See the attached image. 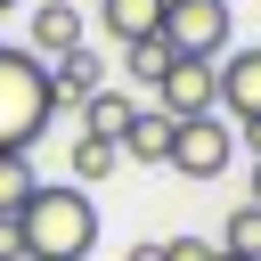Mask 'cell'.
<instances>
[{
  "label": "cell",
  "instance_id": "obj_4",
  "mask_svg": "<svg viewBox=\"0 0 261 261\" xmlns=\"http://www.w3.org/2000/svg\"><path fill=\"white\" fill-rule=\"evenodd\" d=\"M228 155H237V122H228V114H188V122H171V163H163V171H179V179H220Z\"/></svg>",
  "mask_w": 261,
  "mask_h": 261
},
{
  "label": "cell",
  "instance_id": "obj_15",
  "mask_svg": "<svg viewBox=\"0 0 261 261\" xmlns=\"http://www.w3.org/2000/svg\"><path fill=\"white\" fill-rule=\"evenodd\" d=\"M163 65H171V41H163V33L130 41V82H147V90H155V82H163Z\"/></svg>",
  "mask_w": 261,
  "mask_h": 261
},
{
  "label": "cell",
  "instance_id": "obj_22",
  "mask_svg": "<svg viewBox=\"0 0 261 261\" xmlns=\"http://www.w3.org/2000/svg\"><path fill=\"white\" fill-rule=\"evenodd\" d=\"M253 155H261V139H253Z\"/></svg>",
  "mask_w": 261,
  "mask_h": 261
},
{
  "label": "cell",
  "instance_id": "obj_9",
  "mask_svg": "<svg viewBox=\"0 0 261 261\" xmlns=\"http://www.w3.org/2000/svg\"><path fill=\"white\" fill-rule=\"evenodd\" d=\"M73 114H82V139H114V147H122L130 114H139V98H130V90H90Z\"/></svg>",
  "mask_w": 261,
  "mask_h": 261
},
{
  "label": "cell",
  "instance_id": "obj_19",
  "mask_svg": "<svg viewBox=\"0 0 261 261\" xmlns=\"http://www.w3.org/2000/svg\"><path fill=\"white\" fill-rule=\"evenodd\" d=\"M245 196H253V204H261V155H253V179H245Z\"/></svg>",
  "mask_w": 261,
  "mask_h": 261
},
{
  "label": "cell",
  "instance_id": "obj_5",
  "mask_svg": "<svg viewBox=\"0 0 261 261\" xmlns=\"http://www.w3.org/2000/svg\"><path fill=\"white\" fill-rule=\"evenodd\" d=\"M147 106H163L171 122H188V114H220V73H212L204 57H171Z\"/></svg>",
  "mask_w": 261,
  "mask_h": 261
},
{
  "label": "cell",
  "instance_id": "obj_11",
  "mask_svg": "<svg viewBox=\"0 0 261 261\" xmlns=\"http://www.w3.org/2000/svg\"><path fill=\"white\" fill-rule=\"evenodd\" d=\"M106 33L130 49V41H147V33H163V0H106Z\"/></svg>",
  "mask_w": 261,
  "mask_h": 261
},
{
  "label": "cell",
  "instance_id": "obj_10",
  "mask_svg": "<svg viewBox=\"0 0 261 261\" xmlns=\"http://www.w3.org/2000/svg\"><path fill=\"white\" fill-rule=\"evenodd\" d=\"M122 163H171V114H163V106H139V114H130Z\"/></svg>",
  "mask_w": 261,
  "mask_h": 261
},
{
  "label": "cell",
  "instance_id": "obj_7",
  "mask_svg": "<svg viewBox=\"0 0 261 261\" xmlns=\"http://www.w3.org/2000/svg\"><path fill=\"white\" fill-rule=\"evenodd\" d=\"M24 49H33L41 65H49V57H65V49H82V8H73V0H41V8H33Z\"/></svg>",
  "mask_w": 261,
  "mask_h": 261
},
{
  "label": "cell",
  "instance_id": "obj_17",
  "mask_svg": "<svg viewBox=\"0 0 261 261\" xmlns=\"http://www.w3.org/2000/svg\"><path fill=\"white\" fill-rule=\"evenodd\" d=\"M0 261H24V228H16V212H0Z\"/></svg>",
  "mask_w": 261,
  "mask_h": 261
},
{
  "label": "cell",
  "instance_id": "obj_16",
  "mask_svg": "<svg viewBox=\"0 0 261 261\" xmlns=\"http://www.w3.org/2000/svg\"><path fill=\"white\" fill-rule=\"evenodd\" d=\"M163 261H220L212 237H163Z\"/></svg>",
  "mask_w": 261,
  "mask_h": 261
},
{
  "label": "cell",
  "instance_id": "obj_2",
  "mask_svg": "<svg viewBox=\"0 0 261 261\" xmlns=\"http://www.w3.org/2000/svg\"><path fill=\"white\" fill-rule=\"evenodd\" d=\"M49 114H57L49 65H41L33 49H0V147H33Z\"/></svg>",
  "mask_w": 261,
  "mask_h": 261
},
{
  "label": "cell",
  "instance_id": "obj_1",
  "mask_svg": "<svg viewBox=\"0 0 261 261\" xmlns=\"http://www.w3.org/2000/svg\"><path fill=\"white\" fill-rule=\"evenodd\" d=\"M16 228H24V261H90V245H98V204H90V188H73V179H41V188L24 196V212H16Z\"/></svg>",
  "mask_w": 261,
  "mask_h": 261
},
{
  "label": "cell",
  "instance_id": "obj_3",
  "mask_svg": "<svg viewBox=\"0 0 261 261\" xmlns=\"http://www.w3.org/2000/svg\"><path fill=\"white\" fill-rule=\"evenodd\" d=\"M228 33H237L228 0H163V41H171V57L220 65V57H228Z\"/></svg>",
  "mask_w": 261,
  "mask_h": 261
},
{
  "label": "cell",
  "instance_id": "obj_20",
  "mask_svg": "<svg viewBox=\"0 0 261 261\" xmlns=\"http://www.w3.org/2000/svg\"><path fill=\"white\" fill-rule=\"evenodd\" d=\"M8 8H24V0H0V16H8Z\"/></svg>",
  "mask_w": 261,
  "mask_h": 261
},
{
  "label": "cell",
  "instance_id": "obj_21",
  "mask_svg": "<svg viewBox=\"0 0 261 261\" xmlns=\"http://www.w3.org/2000/svg\"><path fill=\"white\" fill-rule=\"evenodd\" d=\"M220 261H237V253H220Z\"/></svg>",
  "mask_w": 261,
  "mask_h": 261
},
{
  "label": "cell",
  "instance_id": "obj_8",
  "mask_svg": "<svg viewBox=\"0 0 261 261\" xmlns=\"http://www.w3.org/2000/svg\"><path fill=\"white\" fill-rule=\"evenodd\" d=\"M90 90H106V65H98V49L82 41V49H65V57H49V98L57 106H82Z\"/></svg>",
  "mask_w": 261,
  "mask_h": 261
},
{
  "label": "cell",
  "instance_id": "obj_14",
  "mask_svg": "<svg viewBox=\"0 0 261 261\" xmlns=\"http://www.w3.org/2000/svg\"><path fill=\"white\" fill-rule=\"evenodd\" d=\"M114 163H122V147H114V139H73V188L114 179Z\"/></svg>",
  "mask_w": 261,
  "mask_h": 261
},
{
  "label": "cell",
  "instance_id": "obj_18",
  "mask_svg": "<svg viewBox=\"0 0 261 261\" xmlns=\"http://www.w3.org/2000/svg\"><path fill=\"white\" fill-rule=\"evenodd\" d=\"M122 261H163V237H139V245L122 253Z\"/></svg>",
  "mask_w": 261,
  "mask_h": 261
},
{
  "label": "cell",
  "instance_id": "obj_13",
  "mask_svg": "<svg viewBox=\"0 0 261 261\" xmlns=\"http://www.w3.org/2000/svg\"><path fill=\"white\" fill-rule=\"evenodd\" d=\"M41 188L33 171V147H0V212H24V196Z\"/></svg>",
  "mask_w": 261,
  "mask_h": 261
},
{
  "label": "cell",
  "instance_id": "obj_12",
  "mask_svg": "<svg viewBox=\"0 0 261 261\" xmlns=\"http://www.w3.org/2000/svg\"><path fill=\"white\" fill-rule=\"evenodd\" d=\"M220 253L261 261V204H253V196H245V204H228V220H220Z\"/></svg>",
  "mask_w": 261,
  "mask_h": 261
},
{
  "label": "cell",
  "instance_id": "obj_6",
  "mask_svg": "<svg viewBox=\"0 0 261 261\" xmlns=\"http://www.w3.org/2000/svg\"><path fill=\"white\" fill-rule=\"evenodd\" d=\"M212 73H220V114H228L245 139H261V49H237V57H220Z\"/></svg>",
  "mask_w": 261,
  "mask_h": 261
}]
</instances>
